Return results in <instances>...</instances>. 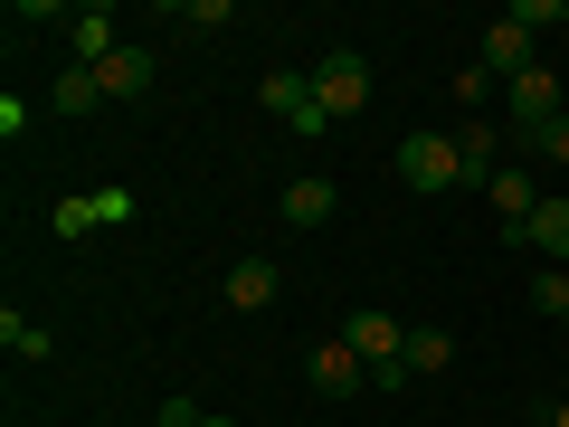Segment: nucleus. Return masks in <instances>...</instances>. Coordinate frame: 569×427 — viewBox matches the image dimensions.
Returning <instances> with one entry per match:
<instances>
[{"mask_svg": "<svg viewBox=\"0 0 569 427\" xmlns=\"http://www.w3.org/2000/svg\"><path fill=\"white\" fill-rule=\"evenodd\" d=\"M305 77H313V115L323 123H342V115L370 105V58L361 48H323V67H305Z\"/></svg>", "mask_w": 569, "mask_h": 427, "instance_id": "1", "label": "nucleus"}, {"mask_svg": "<svg viewBox=\"0 0 569 427\" xmlns=\"http://www.w3.org/2000/svg\"><path fill=\"white\" fill-rule=\"evenodd\" d=\"M399 181L427 190V200H437V190H456V181H466V152H456V133H437V123H427V133H408V142H399Z\"/></svg>", "mask_w": 569, "mask_h": 427, "instance_id": "2", "label": "nucleus"}, {"mask_svg": "<svg viewBox=\"0 0 569 427\" xmlns=\"http://www.w3.org/2000/svg\"><path fill=\"white\" fill-rule=\"evenodd\" d=\"M503 96H512V133H522V142H541L550 123L569 115V105H560V77H550V67H522V77H512Z\"/></svg>", "mask_w": 569, "mask_h": 427, "instance_id": "3", "label": "nucleus"}, {"mask_svg": "<svg viewBox=\"0 0 569 427\" xmlns=\"http://www.w3.org/2000/svg\"><path fill=\"white\" fill-rule=\"evenodd\" d=\"M305 380L323 389V399H351V389H370V361L342 342V332H332V342H313V351H305Z\"/></svg>", "mask_w": 569, "mask_h": 427, "instance_id": "4", "label": "nucleus"}, {"mask_svg": "<svg viewBox=\"0 0 569 427\" xmlns=\"http://www.w3.org/2000/svg\"><path fill=\"white\" fill-rule=\"evenodd\" d=\"M503 247H531V257H550V266H569V200L550 190L541 209H531L522 228H503Z\"/></svg>", "mask_w": 569, "mask_h": 427, "instance_id": "5", "label": "nucleus"}, {"mask_svg": "<svg viewBox=\"0 0 569 427\" xmlns=\"http://www.w3.org/2000/svg\"><path fill=\"white\" fill-rule=\"evenodd\" d=\"M342 342L361 351L370 370H380V361H399V351H408V324H399V314H380V305H361V314L342 324Z\"/></svg>", "mask_w": 569, "mask_h": 427, "instance_id": "6", "label": "nucleus"}, {"mask_svg": "<svg viewBox=\"0 0 569 427\" xmlns=\"http://www.w3.org/2000/svg\"><path fill=\"white\" fill-rule=\"evenodd\" d=\"M475 67H485L493 86H512V77H522V67H541V58H531V29H522V20H512V10H503V20L485 29V58H475Z\"/></svg>", "mask_w": 569, "mask_h": 427, "instance_id": "7", "label": "nucleus"}, {"mask_svg": "<svg viewBox=\"0 0 569 427\" xmlns=\"http://www.w3.org/2000/svg\"><path fill=\"white\" fill-rule=\"evenodd\" d=\"M257 105H266V115H284L295 133H323V115H313V77H295V67H276V77L257 86Z\"/></svg>", "mask_w": 569, "mask_h": 427, "instance_id": "8", "label": "nucleus"}, {"mask_svg": "<svg viewBox=\"0 0 569 427\" xmlns=\"http://www.w3.org/2000/svg\"><path fill=\"white\" fill-rule=\"evenodd\" d=\"M485 200H493V219H503V228H522L531 209L550 200V190H541V171H522V162H503V171H493V181H485Z\"/></svg>", "mask_w": 569, "mask_h": 427, "instance_id": "9", "label": "nucleus"}, {"mask_svg": "<svg viewBox=\"0 0 569 427\" xmlns=\"http://www.w3.org/2000/svg\"><path fill=\"white\" fill-rule=\"evenodd\" d=\"M284 228H332V209H342V190L323 181V171H305V181H284Z\"/></svg>", "mask_w": 569, "mask_h": 427, "instance_id": "10", "label": "nucleus"}, {"mask_svg": "<svg viewBox=\"0 0 569 427\" xmlns=\"http://www.w3.org/2000/svg\"><path fill=\"white\" fill-rule=\"evenodd\" d=\"M96 86H104V105H133L142 86H152V48H142V39H123L114 58L96 67Z\"/></svg>", "mask_w": 569, "mask_h": 427, "instance_id": "11", "label": "nucleus"}, {"mask_svg": "<svg viewBox=\"0 0 569 427\" xmlns=\"http://www.w3.org/2000/svg\"><path fill=\"white\" fill-rule=\"evenodd\" d=\"M276 295H284L276 257H238V266H228V305H238V314H266Z\"/></svg>", "mask_w": 569, "mask_h": 427, "instance_id": "12", "label": "nucleus"}, {"mask_svg": "<svg viewBox=\"0 0 569 427\" xmlns=\"http://www.w3.org/2000/svg\"><path fill=\"white\" fill-rule=\"evenodd\" d=\"M67 48H77V58H67V67H104V58H114V10H104V0H96V10H77V29H67Z\"/></svg>", "mask_w": 569, "mask_h": 427, "instance_id": "13", "label": "nucleus"}, {"mask_svg": "<svg viewBox=\"0 0 569 427\" xmlns=\"http://www.w3.org/2000/svg\"><path fill=\"white\" fill-rule=\"evenodd\" d=\"M456 152H466V181H493V171H503V133H493L485 115L456 123Z\"/></svg>", "mask_w": 569, "mask_h": 427, "instance_id": "14", "label": "nucleus"}, {"mask_svg": "<svg viewBox=\"0 0 569 427\" xmlns=\"http://www.w3.org/2000/svg\"><path fill=\"white\" fill-rule=\"evenodd\" d=\"M399 361H408V380H437V370L456 361V332H437V324H408V351H399Z\"/></svg>", "mask_w": 569, "mask_h": 427, "instance_id": "15", "label": "nucleus"}, {"mask_svg": "<svg viewBox=\"0 0 569 427\" xmlns=\"http://www.w3.org/2000/svg\"><path fill=\"white\" fill-rule=\"evenodd\" d=\"M48 105H58V115H96V105H104L96 67H67V77H58V96H48Z\"/></svg>", "mask_w": 569, "mask_h": 427, "instance_id": "16", "label": "nucleus"}, {"mask_svg": "<svg viewBox=\"0 0 569 427\" xmlns=\"http://www.w3.org/2000/svg\"><path fill=\"white\" fill-rule=\"evenodd\" d=\"M531 314L569 324V266H541V276H531Z\"/></svg>", "mask_w": 569, "mask_h": 427, "instance_id": "17", "label": "nucleus"}, {"mask_svg": "<svg viewBox=\"0 0 569 427\" xmlns=\"http://www.w3.org/2000/svg\"><path fill=\"white\" fill-rule=\"evenodd\" d=\"M0 342L20 351V361H48V332H39V324H29V314H20V305L0 314Z\"/></svg>", "mask_w": 569, "mask_h": 427, "instance_id": "18", "label": "nucleus"}, {"mask_svg": "<svg viewBox=\"0 0 569 427\" xmlns=\"http://www.w3.org/2000/svg\"><path fill=\"white\" fill-rule=\"evenodd\" d=\"M48 228H58V238H86V228H104V209L96 200H58V209H48Z\"/></svg>", "mask_w": 569, "mask_h": 427, "instance_id": "19", "label": "nucleus"}, {"mask_svg": "<svg viewBox=\"0 0 569 427\" xmlns=\"http://www.w3.org/2000/svg\"><path fill=\"white\" fill-rule=\"evenodd\" d=\"M171 29H228V0H181V10H171Z\"/></svg>", "mask_w": 569, "mask_h": 427, "instance_id": "20", "label": "nucleus"}, {"mask_svg": "<svg viewBox=\"0 0 569 427\" xmlns=\"http://www.w3.org/2000/svg\"><path fill=\"white\" fill-rule=\"evenodd\" d=\"M512 20H522L531 39H541V29H560V0H512Z\"/></svg>", "mask_w": 569, "mask_h": 427, "instance_id": "21", "label": "nucleus"}, {"mask_svg": "<svg viewBox=\"0 0 569 427\" xmlns=\"http://www.w3.org/2000/svg\"><path fill=\"white\" fill-rule=\"evenodd\" d=\"M200 418H209L200 399H162V408H152V427H200Z\"/></svg>", "mask_w": 569, "mask_h": 427, "instance_id": "22", "label": "nucleus"}, {"mask_svg": "<svg viewBox=\"0 0 569 427\" xmlns=\"http://www.w3.org/2000/svg\"><path fill=\"white\" fill-rule=\"evenodd\" d=\"M531 152H550V162H569V115H560V123H550V133H541V142H531Z\"/></svg>", "mask_w": 569, "mask_h": 427, "instance_id": "23", "label": "nucleus"}, {"mask_svg": "<svg viewBox=\"0 0 569 427\" xmlns=\"http://www.w3.org/2000/svg\"><path fill=\"white\" fill-rule=\"evenodd\" d=\"M550 427H569V399H560V408H550Z\"/></svg>", "mask_w": 569, "mask_h": 427, "instance_id": "24", "label": "nucleus"}, {"mask_svg": "<svg viewBox=\"0 0 569 427\" xmlns=\"http://www.w3.org/2000/svg\"><path fill=\"white\" fill-rule=\"evenodd\" d=\"M200 427H228V418H219V408H209V418H200Z\"/></svg>", "mask_w": 569, "mask_h": 427, "instance_id": "25", "label": "nucleus"}, {"mask_svg": "<svg viewBox=\"0 0 569 427\" xmlns=\"http://www.w3.org/2000/svg\"><path fill=\"white\" fill-rule=\"evenodd\" d=\"M560 342H569V324H560Z\"/></svg>", "mask_w": 569, "mask_h": 427, "instance_id": "26", "label": "nucleus"}]
</instances>
